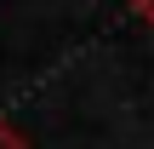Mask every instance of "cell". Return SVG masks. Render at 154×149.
Listing matches in <instances>:
<instances>
[{
    "instance_id": "obj_1",
    "label": "cell",
    "mask_w": 154,
    "mask_h": 149,
    "mask_svg": "<svg viewBox=\"0 0 154 149\" xmlns=\"http://www.w3.org/2000/svg\"><path fill=\"white\" fill-rule=\"evenodd\" d=\"M0 149H29V138H23L11 121H0Z\"/></svg>"
},
{
    "instance_id": "obj_2",
    "label": "cell",
    "mask_w": 154,
    "mask_h": 149,
    "mask_svg": "<svg viewBox=\"0 0 154 149\" xmlns=\"http://www.w3.org/2000/svg\"><path fill=\"white\" fill-rule=\"evenodd\" d=\"M131 6H137V17H143V23L154 29V0H131Z\"/></svg>"
}]
</instances>
